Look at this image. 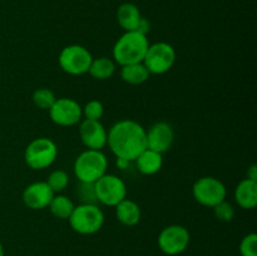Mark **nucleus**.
Returning <instances> with one entry per match:
<instances>
[{
    "instance_id": "a878e982",
    "label": "nucleus",
    "mask_w": 257,
    "mask_h": 256,
    "mask_svg": "<svg viewBox=\"0 0 257 256\" xmlns=\"http://www.w3.org/2000/svg\"><path fill=\"white\" fill-rule=\"evenodd\" d=\"M215 217L221 222H231L235 217V208L227 201H222L213 207Z\"/></svg>"
},
{
    "instance_id": "20e7f679",
    "label": "nucleus",
    "mask_w": 257,
    "mask_h": 256,
    "mask_svg": "<svg viewBox=\"0 0 257 256\" xmlns=\"http://www.w3.org/2000/svg\"><path fill=\"white\" fill-rule=\"evenodd\" d=\"M73 231L79 235H93L102 228L104 213L98 205L79 203L68 218Z\"/></svg>"
},
{
    "instance_id": "6e6552de",
    "label": "nucleus",
    "mask_w": 257,
    "mask_h": 256,
    "mask_svg": "<svg viewBox=\"0 0 257 256\" xmlns=\"http://www.w3.org/2000/svg\"><path fill=\"white\" fill-rule=\"evenodd\" d=\"M176 50L171 44L158 42L148 47L147 53L143 58V64L150 74H165L175 65Z\"/></svg>"
},
{
    "instance_id": "aec40b11",
    "label": "nucleus",
    "mask_w": 257,
    "mask_h": 256,
    "mask_svg": "<svg viewBox=\"0 0 257 256\" xmlns=\"http://www.w3.org/2000/svg\"><path fill=\"white\" fill-rule=\"evenodd\" d=\"M115 72L114 60L107 57H99L97 59H93L90 63V67L88 73L92 75L94 79L105 80L109 79Z\"/></svg>"
},
{
    "instance_id": "c85d7f7f",
    "label": "nucleus",
    "mask_w": 257,
    "mask_h": 256,
    "mask_svg": "<svg viewBox=\"0 0 257 256\" xmlns=\"http://www.w3.org/2000/svg\"><path fill=\"white\" fill-rule=\"evenodd\" d=\"M248 180L251 181H256L257 182V165L256 163H252L250 167L247 168V177Z\"/></svg>"
},
{
    "instance_id": "0eeeda50",
    "label": "nucleus",
    "mask_w": 257,
    "mask_h": 256,
    "mask_svg": "<svg viewBox=\"0 0 257 256\" xmlns=\"http://www.w3.org/2000/svg\"><path fill=\"white\" fill-rule=\"evenodd\" d=\"M192 195L196 202L205 207L213 208L216 205L226 200L227 190L223 182L212 176L201 177L193 183Z\"/></svg>"
},
{
    "instance_id": "4468645a",
    "label": "nucleus",
    "mask_w": 257,
    "mask_h": 256,
    "mask_svg": "<svg viewBox=\"0 0 257 256\" xmlns=\"http://www.w3.org/2000/svg\"><path fill=\"white\" fill-rule=\"evenodd\" d=\"M79 136L87 150L102 151L107 145V130L99 120H83L79 127Z\"/></svg>"
},
{
    "instance_id": "6ab92c4d",
    "label": "nucleus",
    "mask_w": 257,
    "mask_h": 256,
    "mask_svg": "<svg viewBox=\"0 0 257 256\" xmlns=\"http://www.w3.org/2000/svg\"><path fill=\"white\" fill-rule=\"evenodd\" d=\"M150 72H148L143 63L123 65L122 69H120V78L125 83L132 85L143 84V83L150 79Z\"/></svg>"
},
{
    "instance_id": "412c9836",
    "label": "nucleus",
    "mask_w": 257,
    "mask_h": 256,
    "mask_svg": "<svg viewBox=\"0 0 257 256\" xmlns=\"http://www.w3.org/2000/svg\"><path fill=\"white\" fill-rule=\"evenodd\" d=\"M48 207L54 217L60 218V220H68L69 216L72 215L75 205L68 196L55 193Z\"/></svg>"
},
{
    "instance_id": "1a4fd4ad",
    "label": "nucleus",
    "mask_w": 257,
    "mask_h": 256,
    "mask_svg": "<svg viewBox=\"0 0 257 256\" xmlns=\"http://www.w3.org/2000/svg\"><path fill=\"white\" fill-rule=\"evenodd\" d=\"M98 202L109 207H115L127 197V187L122 178L112 173H105L94 182Z\"/></svg>"
},
{
    "instance_id": "4be33fe9",
    "label": "nucleus",
    "mask_w": 257,
    "mask_h": 256,
    "mask_svg": "<svg viewBox=\"0 0 257 256\" xmlns=\"http://www.w3.org/2000/svg\"><path fill=\"white\" fill-rule=\"evenodd\" d=\"M78 200L80 203H87V205H98V198L95 195L94 183L90 182H80L78 181L77 190H75Z\"/></svg>"
},
{
    "instance_id": "c756f323",
    "label": "nucleus",
    "mask_w": 257,
    "mask_h": 256,
    "mask_svg": "<svg viewBox=\"0 0 257 256\" xmlns=\"http://www.w3.org/2000/svg\"><path fill=\"white\" fill-rule=\"evenodd\" d=\"M115 165H117V167L119 168V170H125V168H127V167H130L131 161L125 160V158L117 157V161H115Z\"/></svg>"
},
{
    "instance_id": "bb28decb",
    "label": "nucleus",
    "mask_w": 257,
    "mask_h": 256,
    "mask_svg": "<svg viewBox=\"0 0 257 256\" xmlns=\"http://www.w3.org/2000/svg\"><path fill=\"white\" fill-rule=\"evenodd\" d=\"M241 256H257V235L251 232L240 242Z\"/></svg>"
},
{
    "instance_id": "9d476101",
    "label": "nucleus",
    "mask_w": 257,
    "mask_h": 256,
    "mask_svg": "<svg viewBox=\"0 0 257 256\" xmlns=\"http://www.w3.org/2000/svg\"><path fill=\"white\" fill-rule=\"evenodd\" d=\"M190 231L182 225H170L163 228L157 238L160 250L168 256L182 253L190 245Z\"/></svg>"
},
{
    "instance_id": "5701e85b",
    "label": "nucleus",
    "mask_w": 257,
    "mask_h": 256,
    "mask_svg": "<svg viewBox=\"0 0 257 256\" xmlns=\"http://www.w3.org/2000/svg\"><path fill=\"white\" fill-rule=\"evenodd\" d=\"M32 98L33 103H34L38 108L44 110H49L50 107L53 105V103L57 99L54 92L50 90L49 88H39V89L34 90Z\"/></svg>"
},
{
    "instance_id": "423d86ee",
    "label": "nucleus",
    "mask_w": 257,
    "mask_h": 256,
    "mask_svg": "<svg viewBox=\"0 0 257 256\" xmlns=\"http://www.w3.org/2000/svg\"><path fill=\"white\" fill-rule=\"evenodd\" d=\"M93 57L89 50L79 44L67 45L58 57V63L63 72L70 75H82L88 73Z\"/></svg>"
},
{
    "instance_id": "f8f14e48",
    "label": "nucleus",
    "mask_w": 257,
    "mask_h": 256,
    "mask_svg": "<svg viewBox=\"0 0 257 256\" xmlns=\"http://www.w3.org/2000/svg\"><path fill=\"white\" fill-rule=\"evenodd\" d=\"M147 136V148L163 155L167 152L175 141V131L167 122H157L146 131Z\"/></svg>"
},
{
    "instance_id": "7c9ffc66",
    "label": "nucleus",
    "mask_w": 257,
    "mask_h": 256,
    "mask_svg": "<svg viewBox=\"0 0 257 256\" xmlns=\"http://www.w3.org/2000/svg\"><path fill=\"white\" fill-rule=\"evenodd\" d=\"M0 256H4V247H3L2 242H0Z\"/></svg>"
},
{
    "instance_id": "f03ea898",
    "label": "nucleus",
    "mask_w": 257,
    "mask_h": 256,
    "mask_svg": "<svg viewBox=\"0 0 257 256\" xmlns=\"http://www.w3.org/2000/svg\"><path fill=\"white\" fill-rule=\"evenodd\" d=\"M148 47L150 42L147 35L140 32H124V34L118 38L113 47V60L120 67L142 63Z\"/></svg>"
},
{
    "instance_id": "cd10ccee",
    "label": "nucleus",
    "mask_w": 257,
    "mask_h": 256,
    "mask_svg": "<svg viewBox=\"0 0 257 256\" xmlns=\"http://www.w3.org/2000/svg\"><path fill=\"white\" fill-rule=\"evenodd\" d=\"M150 29H151L150 22H148L147 19H145V18H142V20H141L140 27H138L137 32H140V33H142V34L147 35V33L150 32Z\"/></svg>"
},
{
    "instance_id": "b1692460",
    "label": "nucleus",
    "mask_w": 257,
    "mask_h": 256,
    "mask_svg": "<svg viewBox=\"0 0 257 256\" xmlns=\"http://www.w3.org/2000/svg\"><path fill=\"white\" fill-rule=\"evenodd\" d=\"M45 182L49 185L53 192L59 193L67 188L68 183H69V176H68V173L65 171L54 170L53 172H50V175L48 176V180Z\"/></svg>"
},
{
    "instance_id": "ddd939ff",
    "label": "nucleus",
    "mask_w": 257,
    "mask_h": 256,
    "mask_svg": "<svg viewBox=\"0 0 257 256\" xmlns=\"http://www.w3.org/2000/svg\"><path fill=\"white\" fill-rule=\"evenodd\" d=\"M55 193L45 181H38L28 185L23 191V202L30 210H43L49 206Z\"/></svg>"
},
{
    "instance_id": "7ed1b4c3",
    "label": "nucleus",
    "mask_w": 257,
    "mask_h": 256,
    "mask_svg": "<svg viewBox=\"0 0 257 256\" xmlns=\"http://www.w3.org/2000/svg\"><path fill=\"white\" fill-rule=\"evenodd\" d=\"M108 160L102 151L85 150L74 162V175L80 182L94 183L107 173Z\"/></svg>"
},
{
    "instance_id": "dca6fc26",
    "label": "nucleus",
    "mask_w": 257,
    "mask_h": 256,
    "mask_svg": "<svg viewBox=\"0 0 257 256\" xmlns=\"http://www.w3.org/2000/svg\"><path fill=\"white\" fill-rule=\"evenodd\" d=\"M235 201L243 210H252L257 205V182L248 178L241 181L235 188Z\"/></svg>"
},
{
    "instance_id": "9b49d317",
    "label": "nucleus",
    "mask_w": 257,
    "mask_h": 256,
    "mask_svg": "<svg viewBox=\"0 0 257 256\" xmlns=\"http://www.w3.org/2000/svg\"><path fill=\"white\" fill-rule=\"evenodd\" d=\"M48 112L50 119L60 127L75 125L83 117L82 107L72 98H57Z\"/></svg>"
},
{
    "instance_id": "a211bd4d",
    "label": "nucleus",
    "mask_w": 257,
    "mask_h": 256,
    "mask_svg": "<svg viewBox=\"0 0 257 256\" xmlns=\"http://www.w3.org/2000/svg\"><path fill=\"white\" fill-rule=\"evenodd\" d=\"M136 165H137V170L140 171L142 175L152 176L160 172L161 168L163 166V156L161 153L156 152V151L146 148L137 158H136Z\"/></svg>"
},
{
    "instance_id": "393cba45",
    "label": "nucleus",
    "mask_w": 257,
    "mask_h": 256,
    "mask_svg": "<svg viewBox=\"0 0 257 256\" xmlns=\"http://www.w3.org/2000/svg\"><path fill=\"white\" fill-rule=\"evenodd\" d=\"M82 113L84 115V119L90 120H100V118L104 114V105L102 102L97 99L89 100L84 107L82 108Z\"/></svg>"
},
{
    "instance_id": "2eb2a0df",
    "label": "nucleus",
    "mask_w": 257,
    "mask_h": 256,
    "mask_svg": "<svg viewBox=\"0 0 257 256\" xmlns=\"http://www.w3.org/2000/svg\"><path fill=\"white\" fill-rule=\"evenodd\" d=\"M142 18L138 7L132 3H123L117 9V22L124 32H137Z\"/></svg>"
},
{
    "instance_id": "f3484780",
    "label": "nucleus",
    "mask_w": 257,
    "mask_h": 256,
    "mask_svg": "<svg viewBox=\"0 0 257 256\" xmlns=\"http://www.w3.org/2000/svg\"><path fill=\"white\" fill-rule=\"evenodd\" d=\"M115 217L122 225L132 227L141 221L142 211L137 202L125 197L115 206Z\"/></svg>"
},
{
    "instance_id": "f257e3e1",
    "label": "nucleus",
    "mask_w": 257,
    "mask_h": 256,
    "mask_svg": "<svg viewBox=\"0 0 257 256\" xmlns=\"http://www.w3.org/2000/svg\"><path fill=\"white\" fill-rule=\"evenodd\" d=\"M107 145L115 157L135 162L147 148L146 130L133 119L118 120L107 132Z\"/></svg>"
},
{
    "instance_id": "39448f33",
    "label": "nucleus",
    "mask_w": 257,
    "mask_h": 256,
    "mask_svg": "<svg viewBox=\"0 0 257 256\" xmlns=\"http://www.w3.org/2000/svg\"><path fill=\"white\" fill-rule=\"evenodd\" d=\"M57 156L58 147L54 141L47 137H39L27 146L24 160L32 170L40 171L50 167L57 160Z\"/></svg>"
}]
</instances>
